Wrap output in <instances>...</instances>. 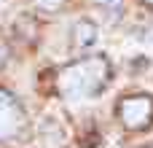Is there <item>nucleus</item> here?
Masks as SVG:
<instances>
[{"label": "nucleus", "mask_w": 153, "mask_h": 148, "mask_svg": "<svg viewBox=\"0 0 153 148\" xmlns=\"http://www.w3.org/2000/svg\"><path fill=\"white\" fill-rule=\"evenodd\" d=\"M105 78H108V65L102 59H86L67 67L59 75V92L67 102H83L105 86Z\"/></svg>", "instance_id": "nucleus-1"}, {"label": "nucleus", "mask_w": 153, "mask_h": 148, "mask_svg": "<svg viewBox=\"0 0 153 148\" xmlns=\"http://www.w3.org/2000/svg\"><path fill=\"white\" fill-rule=\"evenodd\" d=\"M35 3H38V5H43V8H56L62 0H35Z\"/></svg>", "instance_id": "nucleus-6"}, {"label": "nucleus", "mask_w": 153, "mask_h": 148, "mask_svg": "<svg viewBox=\"0 0 153 148\" xmlns=\"http://www.w3.org/2000/svg\"><path fill=\"white\" fill-rule=\"evenodd\" d=\"M22 124V113L13 102V97H8L5 92H0V138H8L19 129Z\"/></svg>", "instance_id": "nucleus-3"}, {"label": "nucleus", "mask_w": 153, "mask_h": 148, "mask_svg": "<svg viewBox=\"0 0 153 148\" xmlns=\"http://www.w3.org/2000/svg\"><path fill=\"white\" fill-rule=\"evenodd\" d=\"M151 113H153V102L148 97H129V100L121 102V119L132 129L145 127L151 121Z\"/></svg>", "instance_id": "nucleus-2"}, {"label": "nucleus", "mask_w": 153, "mask_h": 148, "mask_svg": "<svg viewBox=\"0 0 153 148\" xmlns=\"http://www.w3.org/2000/svg\"><path fill=\"white\" fill-rule=\"evenodd\" d=\"M151 3H153V0H151Z\"/></svg>", "instance_id": "nucleus-7"}, {"label": "nucleus", "mask_w": 153, "mask_h": 148, "mask_svg": "<svg viewBox=\"0 0 153 148\" xmlns=\"http://www.w3.org/2000/svg\"><path fill=\"white\" fill-rule=\"evenodd\" d=\"M97 5H102V8H108V11H116V8H121V3L124 0H94Z\"/></svg>", "instance_id": "nucleus-5"}, {"label": "nucleus", "mask_w": 153, "mask_h": 148, "mask_svg": "<svg viewBox=\"0 0 153 148\" xmlns=\"http://www.w3.org/2000/svg\"><path fill=\"white\" fill-rule=\"evenodd\" d=\"M73 43H75V49H89V46H94V43H97V27H94L91 22H78V24L73 27Z\"/></svg>", "instance_id": "nucleus-4"}]
</instances>
